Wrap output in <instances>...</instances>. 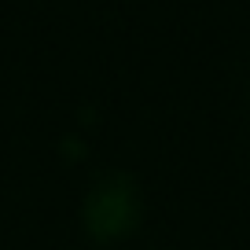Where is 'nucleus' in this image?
<instances>
[{
    "label": "nucleus",
    "mask_w": 250,
    "mask_h": 250,
    "mask_svg": "<svg viewBox=\"0 0 250 250\" xmlns=\"http://www.w3.org/2000/svg\"><path fill=\"white\" fill-rule=\"evenodd\" d=\"M133 221H136V203L125 184H107L100 191H92V199H88V228L100 239L129 232Z\"/></svg>",
    "instance_id": "nucleus-1"
}]
</instances>
